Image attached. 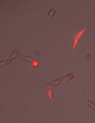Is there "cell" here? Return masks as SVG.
I'll return each mask as SVG.
<instances>
[{"instance_id":"277c9868","label":"cell","mask_w":95,"mask_h":123,"mask_svg":"<svg viewBox=\"0 0 95 123\" xmlns=\"http://www.w3.org/2000/svg\"><path fill=\"white\" fill-rule=\"evenodd\" d=\"M85 101L88 104L89 106L91 107V108H92L93 110H95V104H94L93 102H91V101H89V100L85 98H84Z\"/></svg>"},{"instance_id":"3957f363","label":"cell","mask_w":95,"mask_h":123,"mask_svg":"<svg viewBox=\"0 0 95 123\" xmlns=\"http://www.w3.org/2000/svg\"><path fill=\"white\" fill-rule=\"evenodd\" d=\"M57 7H54L52 9H51L50 11H49V13H48V16L50 18H52L54 16L56 12V10Z\"/></svg>"},{"instance_id":"5b68a950","label":"cell","mask_w":95,"mask_h":123,"mask_svg":"<svg viewBox=\"0 0 95 123\" xmlns=\"http://www.w3.org/2000/svg\"><path fill=\"white\" fill-rule=\"evenodd\" d=\"M32 65L33 67L34 68H37L39 66V63L38 61H34L33 62Z\"/></svg>"},{"instance_id":"6da1fadb","label":"cell","mask_w":95,"mask_h":123,"mask_svg":"<svg viewBox=\"0 0 95 123\" xmlns=\"http://www.w3.org/2000/svg\"><path fill=\"white\" fill-rule=\"evenodd\" d=\"M87 28H85L83 30L80 31L79 32H78L77 34H76V35L75 36L74 39L73 43V49H72V52L73 53L74 50L75 49V48H76L77 45L78 44V42L80 41V39H81L82 36L83 35V34L85 32V31L86 30Z\"/></svg>"},{"instance_id":"7a4b0ae2","label":"cell","mask_w":95,"mask_h":123,"mask_svg":"<svg viewBox=\"0 0 95 123\" xmlns=\"http://www.w3.org/2000/svg\"><path fill=\"white\" fill-rule=\"evenodd\" d=\"M47 97L48 98V99L50 100L51 101V103H52L53 102V96H54V93H53V90H52L51 89H48L47 90Z\"/></svg>"}]
</instances>
